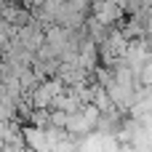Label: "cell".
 Masks as SVG:
<instances>
[]
</instances>
